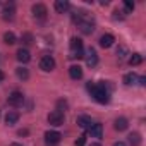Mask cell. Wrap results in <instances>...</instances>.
Listing matches in <instances>:
<instances>
[{"mask_svg":"<svg viewBox=\"0 0 146 146\" xmlns=\"http://www.w3.org/2000/svg\"><path fill=\"white\" fill-rule=\"evenodd\" d=\"M88 91L90 95L98 102V103H108L110 102V93L105 88V84H95V83H88Z\"/></svg>","mask_w":146,"mask_h":146,"instance_id":"obj_1","label":"cell"},{"mask_svg":"<svg viewBox=\"0 0 146 146\" xmlns=\"http://www.w3.org/2000/svg\"><path fill=\"white\" fill-rule=\"evenodd\" d=\"M70 58H83L84 52H83V41L79 38H72L70 40Z\"/></svg>","mask_w":146,"mask_h":146,"instance_id":"obj_2","label":"cell"},{"mask_svg":"<svg viewBox=\"0 0 146 146\" xmlns=\"http://www.w3.org/2000/svg\"><path fill=\"white\" fill-rule=\"evenodd\" d=\"M40 69L45 70V72H50L55 69V58L50 57V55H45L41 60H40Z\"/></svg>","mask_w":146,"mask_h":146,"instance_id":"obj_3","label":"cell"},{"mask_svg":"<svg viewBox=\"0 0 146 146\" xmlns=\"http://www.w3.org/2000/svg\"><path fill=\"white\" fill-rule=\"evenodd\" d=\"M9 105L11 107H21L23 103H24V96H23V93L21 91H12L11 95H9Z\"/></svg>","mask_w":146,"mask_h":146,"instance_id":"obj_4","label":"cell"},{"mask_svg":"<svg viewBox=\"0 0 146 146\" xmlns=\"http://www.w3.org/2000/svg\"><path fill=\"white\" fill-rule=\"evenodd\" d=\"M46 119H48V124H52V125H62L64 124V113H60L57 110L50 112Z\"/></svg>","mask_w":146,"mask_h":146,"instance_id":"obj_5","label":"cell"},{"mask_svg":"<svg viewBox=\"0 0 146 146\" xmlns=\"http://www.w3.org/2000/svg\"><path fill=\"white\" fill-rule=\"evenodd\" d=\"M84 58H86V64L90 67H95L98 64V55H96V50L95 48H88L86 53H84Z\"/></svg>","mask_w":146,"mask_h":146,"instance_id":"obj_6","label":"cell"},{"mask_svg":"<svg viewBox=\"0 0 146 146\" xmlns=\"http://www.w3.org/2000/svg\"><path fill=\"white\" fill-rule=\"evenodd\" d=\"M31 11H33V16H35L36 19H45V17H46V14H48L46 7H45L43 4H35Z\"/></svg>","mask_w":146,"mask_h":146,"instance_id":"obj_7","label":"cell"},{"mask_svg":"<svg viewBox=\"0 0 146 146\" xmlns=\"http://www.w3.org/2000/svg\"><path fill=\"white\" fill-rule=\"evenodd\" d=\"M78 26H79V29H81V33L83 35H91L93 31H95V24L91 23V21H79L78 23Z\"/></svg>","mask_w":146,"mask_h":146,"instance_id":"obj_8","label":"cell"},{"mask_svg":"<svg viewBox=\"0 0 146 146\" xmlns=\"http://www.w3.org/2000/svg\"><path fill=\"white\" fill-rule=\"evenodd\" d=\"M60 137H62V134L57 132V131H48V132L45 134V141H46L48 144H57V143L60 141Z\"/></svg>","mask_w":146,"mask_h":146,"instance_id":"obj_9","label":"cell"},{"mask_svg":"<svg viewBox=\"0 0 146 146\" xmlns=\"http://www.w3.org/2000/svg\"><path fill=\"white\" fill-rule=\"evenodd\" d=\"M76 122H78V125H79L81 129H90V127L93 125V120H91V117H88V115H79Z\"/></svg>","mask_w":146,"mask_h":146,"instance_id":"obj_10","label":"cell"},{"mask_svg":"<svg viewBox=\"0 0 146 146\" xmlns=\"http://www.w3.org/2000/svg\"><path fill=\"white\" fill-rule=\"evenodd\" d=\"M88 131H90V134H91L93 137H102V136H103V125H102L100 122H93V125H91Z\"/></svg>","mask_w":146,"mask_h":146,"instance_id":"obj_11","label":"cell"},{"mask_svg":"<svg viewBox=\"0 0 146 146\" xmlns=\"http://www.w3.org/2000/svg\"><path fill=\"white\" fill-rule=\"evenodd\" d=\"M69 76L72 79H81L83 78V69L79 65H70L69 67Z\"/></svg>","mask_w":146,"mask_h":146,"instance_id":"obj_12","label":"cell"},{"mask_svg":"<svg viewBox=\"0 0 146 146\" xmlns=\"http://www.w3.org/2000/svg\"><path fill=\"white\" fill-rule=\"evenodd\" d=\"M69 7H70V4L67 2V0H57V2H55V11H57L58 14L67 12V11H69Z\"/></svg>","mask_w":146,"mask_h":146,"instance_id":"obj_13","label":"cell"},{"mask_svg":"<svg viewBox=\"0 0 146 146\" xmlns=\"http://www.w3.org/2000/svg\"><path fill=\"white\" fill-rule=\"evenodd\" d=\"M113 41H115V38H113V35H103L102 38H100V45L103 46V48H110L112 45H113Z\"/></svg>","mask_w":146,"mask_h":146,"instance_id":"obj_14","label":"cell"},{"mask_svg":"<svg viewBox=\"0 0 146 146\" xmlns=\"http://www.w3.org/2000/svg\"><path fill=\"white\" fill-rule=\"evenodd\" d=\"M16 57H17V60H19V62H23V64H26V62H29V60H31V55H29V52H28L26 48H19V50H17V53H16Z\"/></svg>","mask_w":146,"mask_h":146,"instance_id":"obj_15","label":"cell"},{"mask_svg":"<svg viewBox=\"0 0 146 146\" xmlns=\"http://www.w3.org/2000/svg\"><path fill=\"white\" fill-rule=\"evenodd\" d=\"M127 125H129V122H127V119H125V117H119V119H115V122H113L115 131H125V129H127Z\"/></svg>","mask_w":146,"mask_h":146,"instance_id":"obj_16","label":"cell"},{"mask_svg":"<svg viewBox=\"0 0 146 146\" xmlns=\"http://www.w3.org/2000/svg\"><path fill=\"white\" fill-rule=\"evenodd\" d=\"M14 5H5L4 7V12H2V17L5 19V21H12L14 19Z\"/></svg>","mask_w":146,"mask_h":146,"instance_id":"obj_17","label":"cell"},{"mask_svg":"<svg viewBox=\"0 0 146 146\" xmlns=\"http://www.w3.org/2000/svg\"><path fill=\"white\" fill-rule=\"evenodd\" d=\"M137 74H134V72H129V74H125L124 76V83L127 84V86H134V84H137Z\"/></svg>","mask_w":146,"mask_h":146,"instance_id":"obj_18","label":"cell"},{"mask_svg":"<svg viewBox=\"0 0 146 146\" xmlns=\"http://www.w3.org/2000/svg\"><path fill=\"white\" fill-rule=\"evenodd\" d=\"M17 120H19V113H17V112H9V113L5 115V124H7V125H14Z\"/></svg>","mask_w":146,"mask_h":146,"instance_id":"obj_19","label":"cell"},{"mask_svg":"<svg viewBox=\"0 0 146 146\" xmlns=\"http://www.w3.org/2000/svg\"><path fill=\"white\" fill-rule=\"evenodd\" d=\"M127 141H129L131 146H139V144H141V136H139L137 132H131V134L127 136Z\"/></svg>","mask_w":146,"mask_h":146,"instance_id":"obj_20","label":"cell"},{"mask_svg":"<svg viewBox=\"0 0 146 146\" xmlns=\"http://www.w3.org/2000/svg\"><path fill=\"white\" fill-rule=\"evenodd\" d=\"M16 74H17V78H19V79H23V81H26V79L29 78V72H28V69H24V67L16 69Z\"/></svg>","mask_w":146,"mask_h":146,"instance_id":"obj_21","label":"cell"},{"mask_svg":"<svg viewBox=\"0 0 146 146\" xmlns=\"http://www.w3.org/2000/svg\"><path fill=\"white\" fill-rule=\"evenodd\" d=\"M4 41H5L7 45H14V43H16V35H14L12 31L4 33Z\"/></svg>","mask_w":146,"mask_h":146,"instance_id":"obj_22","label":"cell"},{"mask_svg":"<svg viewBox=\"0 0 146 146\" xmlns=\"http://www.w3.org/2000/svg\"><path fill=\"white\" fill-rule=\"evenodd\" d=\"M141 62H143V57H141L139 53H132V57L129 58V64H131V65H139Z\"/></svg>","mask_w":146,"mask_h":146,"instance_id":"obj_23","label":"cell"},{"mask_svg":"<svg viewBox=\"0 0 146 146\" xmlns=\"http://www.w3.org/2000/svg\"><path fill=\"white\" fill-rule=\"evenodd\" d=\"M67 107H69V105H67V102H65V100H58V102H57V112L64 113V112L67 110Z\"/></svg>","mask_w":146,"mask_h":146,"instance_id":"obj_24","label":"cell"},{"mask_svg":"<svg viewBox=\"0 0 146 146\" xmlns=\"http://www.w3.org/2000/svg\"><path fill=\"white\" fill-rule=\"evenodd\" d=\"M124 7H125V12H132L134 11V4L129 2V0H125V2H124Z\"/></svg>","mask_w":146,"mask_h":146,"instance_id":"obj_25","label":"cell"},{"mask_svg":"<svg viewBox=\"0 0 146 146\" xmlns=\"http://www.w3.org/2000/svg\"><path fill=\"white\" fill-rule=\"evenodd\" d=\"M23 41H24L26 45H31V43H33V36H31L29 33H26V35H23Z\"/></svg>","mask_w":146,"mask_h":146,"instance_id":"obj_26","label":"cell"},{"mask_svg":"<svg viewBox=\"0 0 146 146\" xmlns=\"http://www.w3.org/2000/svg\"><path fill=\"white\" fill-rule=\"evenodd\" d=\"M125 53H127L125 46H119V50H117V55H119V58H124V57H125Z\"/></svg>","mask_w":146,"mask_h":146,"instance_id":"obj_27","label":"cell"},{"mask_svg":"<svg viewBox=\"0 0 146 146\" xmlns=\"http://www.w3.org/2000/svg\"><path fill=\"white\" fill-rule=\"evenodd\" d=\"M84 143H86V136H81V137L76 141V146H84Z\"/></svg>","mask_w":146,"mask_h":146,"instance_id":"obj_28","label":"cell"},{"mask_svg":"<svg viewBox=\"0 0 146 146\" xmlns=\"http://www.w3.org/2000/svg\"><path fill=\"white\" fill-rule=\"evenodd\" d=\"M137 84L144 86V84H146V78H139V79H137Z\"/></svg>","mask_w":146,"mask_h":146,"instance_id":"obj_29","label":"cell"},{"mask_svg":"<svg viewBox=\"0 0 146 146\" xmlns=\"http://www.w3.org/2000/svg\"><path fill=\"white\" fill-rule=\"evenodd\" d=\"M17 134H19V136H26V134H28V129H21Z\"/></svg>","mask_w":146,"mask_h":146,"instance_id":"obj_30","label":"cell"},{"mask_svg":"<svg viewBox=\"0 0 146 146\" xmlns=\"http://www.w3.org/2000/svg\"><path fill=\"white\" fill-rule=\"evenodd\" d=\"M113 146H125V144L122 141H117V143H113Z\"/></svg>","mask_w":146,"mask_h":146,"instance_id":"obj_31","label":"cell"},{"mask_svg":"<svg viewBox=\"0 0 146 146\" xmlns=\"http://www.w3.org/2000/svg\"><path fill=\"white\" fill-rule=\"evenodd\" d=\"M0 81H4V72L0 70Z\"/></svg>","mask_w":146,"mask_h":146,"instance_id":"obj_32","label":"cell"},{"mask_svg":"<svg viewBox=\"0 0 146 146\" xmlns=\"http://www.w3.org/2000/svg\"><path fill=\"white\" fill-rule=\"evenodd\" d=\"M91 146H102V144H98V143H93V144H91Z\"/></svg>","mask_w":146,"mask_h":146,"instance_id":"obj_33","label":"cell"}]
</instances>
